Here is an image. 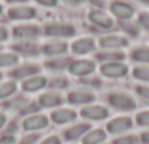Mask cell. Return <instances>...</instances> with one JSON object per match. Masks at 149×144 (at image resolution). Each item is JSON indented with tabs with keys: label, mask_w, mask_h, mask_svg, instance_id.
Returning <instances> with one entry per match:
<instances>
[{
	"label": "cell",
	"mask_w": 149,
	"mask_h": 144,
	"mask_svg": "<svg viewBox=\"0 0 149 144\" xmlns=\"http://www.w3.org/2000/svg\"><path fill=\"white\" fill-rule=\"evenodd\" d=\"M107 100L111 107H114L116 110H120V112H132L136 109V100L127 93L113 91L107 96Z\"/></svg>",
	"instance_id": "6da1fadb"
},
{
	"label": "cell",
	"mask_w": 149,
	"mask_h": 144,
	"mask_svg": "<svg viewBox=\"0 0 149 144\" xmlns=\"http://www.w3.org/2000/svg\"><path fill=\"white\" fill-rule=\"evenodd\" d=\"M42 32L51 38H57V40H61V38H70L76 34V28H74L72 24H67V22H51V24H47L44 28H42Z\"/></svg>",
	"instance_id": "7a4b0ae2"
},
{
	"label": "cell",
	"mask_w": 149,
	"mask_h": 144,
	"mask_svg": "<svg viewBox=\"0 0 149 144\" xmlns=\"http://www.w3.org/2000/svg\"><path fill=\"white\" fill-rule=\"evenodd\" d=\"M12 34L21 41H35L42 34V28L35 24H21L12 28Z\"/></svg>",
	"instance_id": "3957f363"
},
{
	"label": "cell",
	"mask_w": 149,
	"mask_h": 144,
	"mask_svg": "<svg viewBox=\"0 0 149 144\" xmlns=\"http://www.w3.org/2000/svg\"><path fill=\"white\" fill-rule=\"evenodd\" d=\"M127 72H129V68L124 62H105V63H101L100 66V74L107 78L118 80V78L126 77Z\"/></svg>",
	"instance_id": "277c9868"
},
{
	"label": "cell",
	"mask_w": 149,
	"mask_h": 144,
	"mask_svg": "<svg viewBox=\"0 0 149 144\" xmlns=\"http://www.w3.org/2000/svg\"><path fill=\"white\" fill-rule=\"evenodd\" d=\"M97 65L91 59H74L70 62L67 71L74 77H88L94 74Z\"/></svg>",
	"instance_id": "5b68a950"
},
{
	"label": "cell",
	"mask_w": 149,
	"mask_h": 144,
	"mask_svg": "<svg viewBox=\"0 0 149 144\" xmlns=\"http://www.w3.org/2000/svg\"><path fill=\"white\" fill-rule=\"evenodd\" d=\"M98 44L102 50H121L129 46V38L118 34H107L100 38Z\"/></svg>",
	"instance_id": "8992f818"
},
{
	"label": "cell",
	"mask_w": 149,
	"mask_h": 144,
	"mask_svg": "<svg viewBox=\"0 0 149 144\" xmlns=\"http://www.w3.org/2000/svg\"><path fill=\"white\" fill-rule=\"evenodd\" d=\"M69 49L70 47H69V44L66 41L54 38V40H50V41H47V43H44L41 46V53L45 54V56H48L51 59V57L66 56L67 52H69Z\"/></svg>",
	"instance_id": "52a82bcc"
},
{
	"label": "cell",
	"mask_w": 149,
	"mask_h": 144,
	"mask_svg": "<svg viewBox=\"0 0 149 144\" xmlns=\"http://www.w3.org/2000/svg\"><path fill=\"white\" fill-rule=\"evenodd\" d=\"M8 16L12 21H29L37 16V9L26 5H15L8 11Z\"/></svg>",
	"instance_id": "ba28073f"
},
{
	"label": "cell",
	"mask_w": 149,
	"mask_h": 144,
	"mask_svg": "<svg viewBox=\"0 0 149 144\" xmlns=\"http://www.w3.org/2000/svg\"><path fill=\"white\" fill-rule=\"evenodd\" d=\"M110 115L108 107L101 106V104H88L84 106L81 110V116L86 121H102L107 119Z\"/></svg>",
	"instance_id": "9c48e42d"
},
{
	"label": "cell",
	"mask_w": 149,
	"mask_h": 144,
	"mask_svg": "<svg viewBox=\"0 0 149 144\" xmlns=\"http://www.w3.org/2000/svg\"><path fill=\"white\" fill-rule=\"evenodd\" d=\"M48 121L50 119L45 115L34 113V115L26 116L22 121V129L24 131H28V132H35V131H40V129L47 128L48 126Z\"/></svg>",
	"instance_id": "30bf717a"
},
{
	"label": "cell",
	"mask_w": 149,
	"mask_h": 144,
	"mask_svg": "<svg viewBox=\"0 0 149 144\" xmlns=\"http://www.w3.org/2000/svg\"><path fill=\"white\" fill-rule=\"evenodd\" d=\"M110 11L111 13L121 22V21H132L133 15H134V8L130 3L121 2V0H116L110 5Z\"/></svg>",
	"instance_id": "8fae6325"
},
{
	"label": "cell",
	"mask_w": 149,
	"mask_h": 144,
	"mask_svg": "<svg viewBox=\"0 0 149 144\" xmlns=\"http://www.w3.org/2000/svg\"><path fill=\"white\" fill-rule=\"evenodd\" d=\"M97 49V43L92 37H81L78 40H74L70 46V50L73 54H78V56H85L89 54L92 52H95Z\"/></svg>",
	"instance_id": "7c38bea8"
},
{
	"label": "cell",
	"mask_w": 149,
	"mask_h": 144,
	"mask_svg": "<svg viewBox=\"0 0 149 144\" xmlns=\"http://www.w3.org/2000/svg\"><path fill=\"white\" fill-rule=\"evenodd\" d=\"M133 128V119L130 116H117L107 124V131L113 135L124 134Z\"/></svg>",
	"instance_id": "4fadbf2b"
},
{
	"label": "cell",
	"mask_w": 149,
	"mask_h": 144,
	"mask_svg": "<svg viewBox=\"0 0 149 144\" xmlns=\"http://www.w3.org/2000/svg\"><path fill=\"white\" fill-rule=\"evenodd\" d=\"M94 100H95V94L91 90H85V88L73 90L67 94V102L76 106H88L92 104Z\"/></svg>",
	"instance_id": "5bb4252c"
},
{
	"label": "cell",
	"mask_w": 149,
	"mask_h": 144,
	"mask_svg": "<svg viewBox=\"0 0 149 144\" xmlns=\"http://www.w3.org/2000/svg\"><path fill=\"white\" fill-rule=\"evenodd\" d=\"M88 19H89V22L92 25H95V27H98L101 30H110L114 25L113 18L108 13H105L104 11H101V9H92V11H89L88 12Z\"/></svg>",
	"instance_id": "9a60e30c"
},
{
	"label": "cell",
	"mask_w": 149,
	"mask_h": 144,
	"mask_svg": "<svg viewBox=\"0 0 149 144\" xmlns=\"http://www.w3.org/2000/svg\"><path fill=\"white\" fill-rule=\"evenodd\" d=\"M41 71V66L37 63H25V65H18L12 72L10 75L13 77V80H26L31 78L34 75H38Z\"/></svg>",
	"instance_id": "2e32d148"
},
{
	"label": "cell",
	"mask_w": 149,
	"mask_h": 144,
	"mask_svg": "<svg viewBox=\"0 0 149 144\" xmlns=\"http://www.w3.org/2000/svg\"><path fill=\"white\" fill-rule=\"evenodd\" d=\"M78 118V113L74 112L73 109H69V107H58V109H54L50 115V119L57 124V125H63V124H70L73 122L74 119Z\"/></svg>",
	"instance_id": "e0dca14e"
},
{
	"label": "cell",
	"mask_w": 149,
	"mask_h": 144,
	"mask_svg": "<svg viewBox=\"0 0 149 144\" xmlns=\"http://www.w3.org/2000/svg\"><path fill=\"white\" fill-rule=\"evenodd\" d=\"M64 102L63 96L56 91V90H48V91H44L42 94H40L38 97V104L40 107H58L61 103Z\"/></svg>",
	"instance_id": "ac0fdd59"
},
{
	"label": "cell",
	"mask_w": 149,
	"mask_h": 144,
	"mask_svg": "<svg viewBox=\"0 0 149 144\" xmlns=\"http://www.w3.org/2000/svg\"><path fill=\"white\" fill-rule=\"evenodd\" d=\"M47 84H48L47 78H45L44 75H40V74H38V75H34V77H31V78L24 80V81H22V90H24L25 93H37V91L45 88Z\"/></svg>",
	"instance_id": "d6986e66"
},
{
	"label": "cell",
	"mask_w": 149,
	"mask_h": 144,
	"mask_svg": "<svg viewBox=\"0 0 149 144\" xmlns=\"http://www.w3.org/2000/svg\"><path fill=\"white\" fill-rule=\"evenodd\" d=\"M89 129H91V125H89L88 122H81V124H74L73 126L64 129L63 135H64V138H66L67 141H76V140H79V138L82 140L84 135H85Z\"/></svg>",
	"instance_id": "ffe728a7"
},
{
	"label": "cell",
	"mask_w": 149,
	"mask_h": 144,
	"mask_svg": "<svg viewBox=\"0 0 149 144\" xmlns=\"http://www.w3.org/2000/svg\"><path fill=\"white\" fill-rule=\"evenodd\" d=\"M13 52L18 54H25V56H34L41 53V46L37 41H19L12 46Z\"/></svg>",
	"instance_id": "44dd1931"
},
{
	"label": "cell",
	"mask_w": 149,
	"mask_h": 144,
	"mask_svg": "<svg viewBox=\"0 0 149 144\" xmlns=\"http://www.w3.org/2000/svg\"><path fill=\"white\" fill-rule=\"evenodd\" d=\"M107 138V132L102 128H94L89 129L84 138H82V144H104Z\"/></svg>",
	"instance_id": "7402d4cb"
},
{
	"label": "cell",
	"mask_w": 149,
	"mask_h": 144,
	"mask_svg": "<svg viewBox=\"0 0 149 144\" xmlns=\"http://www.w3.org/2000/svg\"><path fill=\"white\" fill-rule=\"evenodd\" d=\"M73 59H70V57H67V56H58V57H51V59H48L47 62H45V68L47 69H50V71H63V69H67L69 68V65H70V62H72Z\"/></svg>",
	"instance_id": "603a6c76"
},
{
	"label": "cell",
	"mask_w": 149,
	"mask_h": 144,
	"mask_svg": "<svg viewBox=\"0 0 149 144\" xmlns=\"http://www.w3.org/2000/svg\"><path fill=\"white\" fill-rule=\"evenodd\" d=\"M124 57H126V53H123L121 50H102L101 53L97 54V60H100L101 63H105V62H123Z\"/></svg>",
	"instance_id": "cb8c5ba5"
},
{
	"label": "cell",
	"mask_w": 149,
	"mask_h": 144,
	"mask_svg": "<svg viewBox=\"0 0 149 144\" xmlns=\"http://www.w3.org/2000/svg\"><path fill=\"white\" fill-rule=\"evenodd\" d=\"M19 54L15 52H0V68H16Z\"/></svg>",
	"instance_id": "d4e9b609"
},
{
	"label": "cell",
	"mask_w": 149,
	"mask_h": 144,
	"mask_svg": "<svg viewBox=\"0 0 149 144\" xmlns=\"http://www.w3.org/2000/svg\"><path fill=\"white\" fill-rule=\"evenodd\" d=\"M18 91V84L15 80H8L0 84V100H5L12 97Z\"/></svg>",
	"instance_id": "484cf974"
},
{
	"label": "cell",
	"mask_w": 149,
	"mask_h": 144,
	"mask_svg": "<svg viewBox=\"0 0 149 144\" xmlns=\"http://www.w3.org/2000/svg\"><path fill=\"white\" fill-rule=\"evenodd\" d=\"M130 57H132L133 62L149 65V47L142 46V47H136V49H133L132 53H130Z\"/></svg>",
	"instance_id": "4316f807"
},
{
	"label": "cell",
	"mask_w": 149,
	"mask_h": 144,
	"mask_svg": "<svg viewBox=\"0 0 149 144\" xmlns=\"http://www.w3.org/2000/svg\"><path fill=\"white\" fill-rule=\"evenodd\" d=\"M133 77L137 80V81H142V83H149V65H137L133 68L132 71Z\"/></svg>",
	"instance_id": "83f0119b"
},
{
	"label": "cell",
	"mask_w": 149,
	"mask_h": 144,
	"mask_svg": "<svg viewBox=\"0 0 149 144\" xmlns=\"http://www.w3.org/2000/svg\"><path fill=\"white\" fill-rule=\"evenodd\" d=\"M120 27L123 28V31L126 34H129L130 37H137L139 35V27L132 22V21H121L120 22Z\"/></svg>",
	"instance_id": "f1b7e54d"
},
{
	"label": "cell",
	"mask_w": 149,
	"mask_h": 144,
	"mask_svg": "<svg viewBox=\"0 0 149 144\" xmlns=\"http://www.w3.org/2000/svg\"><path fill=\"white\" fill-rule=\"evenodd\" d=\"M113 144H139V137L136 135H121L113 141Z\"/></svg>",
	"instance_id": "f546056e"
},
{
	"label": "cell",
	"mask_w": 149,
	"mask_h": 144,
	"mask_svg": "<svg viewBox=\"0 0 149 144\" xmlns=\"http://www.w3.org/2000/svg\"><path fill=\"white\" fill-rule=\"evenodd\" d=\"M136 124H137L139 126L149 128V110L139 112V113L136 115Z\"/></svg>",
	"instance_id": "4dcf8cb0"
},
{
	"label": "cell",
	"mask_w": 149,
	"mask_h": 144,
	"mask_svg": "<svg viewBox=\"0 0 149 144\" xmlns=\"http://www.w3.org/2000/svg\"><path fill=\"white\" fill-rule=\"evenodd\" d=\"M41 107H40V104H38V102L37 103H32V102H28V104L21 110V113L22 115H26V116H29V115H34L35 112H38Z\"/></svg>",
	"instance_id": "1f68e13d"
},
{
	"label": "cell",
	"mask_w": 149,
	"mask_h": 144,
	"mask_svg": "<svg viewBox=\"0 0 149 144\" xmlns=\"http://www.w3.org/2000/svg\"><path fill=\"white\" fill-rule=\"evenodd\" d=\"M40 138H41V135H40L38 132H31V134L25 135V137L19 141V144H37V143L40 141Z\"/></svg>",
	"instance_id": "d6a6232c"
},
{
	"label": "cell",
	"mask_w": 149,
	"mask_h": 144,
	"mask_svg": "<svg viewBox=\"0 0 149 144\" xmlns=\"http://www.w3.org/2000/svg\"><path fill=\"white\" fill-rule=\"evenodd\" d=\"M134 91H136V94H137L143 102L149 103V87H146V85H136Z\"/></svg>",
	"instance_id": "836d02e7"
},
{
	"label": "cell",
	"mask_w": 149,
	"mask_h": 144,
	"mask_svg": "<svg viewBox=\"0 0 149 144\" xmlns=\"http://www.w3.org/2000/svg\"><path fill=\"white\" fill-rule=\"evenodd\" d=\"M66 85H67V81L64 80V78H56V80H53L51 83H50V88L51 90H61V88H66Z\"/></svg>",
	"instance_id": "e575fe53"
},
{
	"label": "cell",
	"mask_w": 149,
	"mask_h": 144,
	"mask_svg": "<svg viewBox=\"0 0 149 144\" xmlns=\"http://www.w3.org/2000/svg\"><path fill=\"white\" fill-rule=\"evenodd\" d=\"M137 22H139V25H140L143 30L149 31V13H148V12H142V13L139 15V18H137Z\"/></svg>",
	"instance_id": "d590c367"
},
{
	"label": "cell",
	"mask_w": 149,
	"mask_h": 144,
	"mask_svg": "<svg viewBox=\"0 0 149 144\" xmlns=\"http://www.w3.org/2000/svg\"><path fill=\"white\" fill-rule=\"evenodd\" d=\"M0 144H18V140L13 134H5L0 137Z\"/></svg>",
	"instance_id": "8d00e7d4"
},
{
	"label": "cell",
	"mask_w": 149,
	"mask_h": 144,
	"mask_svg": "<svg viewBox=\"0 0 149 144\" xmlns=\"http://www.w3.org/2000/svg\"><path fill=\"white\" fill-rule=\"evenodd\" d=\"M40 144H61V140H60V137H57V135H50V137L44 138Z\"/></svg>",
	"instance_id": "74e56055"
},
{
	"label": "cell",
	"mask_w": 149,
	"mask_h": 144,
	"mask_svg": "<svg viewBox=\"0 0 149 144\" xmlns=\"http://www.w3.org/2000/svg\"><path fill=\"white\" fill-rule=\"evenodd\" d=\"M34 2H37L38 5L45 6V8H54V6H57L58 0H34Z\"/></svg>",
	"instance_id": "f35d334b"
},
{
	"label": "cell",
	"mask_w": 149,
	"mask_h": 144,
	"mask_svg": "<svg viewBox=\"0 0 149 144\" xmlns=\"http://www.w3.org/2000/svg\"><path fill=\"white\" fill-rule=\"evenodd\" d=\"M8 37H9V31H8V28L3 27V25H0V43H2V41H6Z\"/></svg>",
	"instance_id": "ab89813d"
},
{
	"label": "cell",
	"mask_w": 149,
	"mask_h": 144,
	"mask_svg": "<svg viewBox=\"0 0 149 144\" xmlns=\"http://www.w3.org/2000/svg\"><path fill=\"white\" fill-rule=\"evenodd\" d=\"M139 141H140L142 144H149V131L142 132L140 137H139Z\"/></svg>",
	"instance_id": "60d3db41"
},
{
	"label": "cell",
	"mask_w": 149,
	"mask_h": 144,
	"mask_svg": "<svg viewBox=\"0 0 149 144\" xmlns=\"http://www.w3.org/2000/svg\"><path fill=\"white\" fill-rule=\"evenodd\" d=\"M6 122H8V116L5 113H0V132H2V129L5 128Z\"/></svg>",
	"instance_id": "b9f144b4"
},
{
	"label": "cell",
	"mask_w": 149,
	"mask_h": 144,
	"mask_svg": "<svg viewBox=\"0 0 149 144\" xmlns=\"http://www.w3.org/2000/svg\"><path fill=\"white\" fill-rule=\"evenodd\" d=\"M64 2L67 3V5H70V6H76V5H79V3H82L84 0H64Z\"/></svg>",
	"instance_id": "7bdbcfd3"
},
{
	"label": "cell",
	"mask_w": 149,
	"mask_h": 144,
	"mask_svg": "<svg viewBox=\"0 0 149 144\" xmlns=\"http://www.w3.org/2000/svg\"><path fill=\"white\" fill-rule=\"evenodd\" d=\"M94 6H104L105 5V0H91Z\"/></svg>",
	"instance_id": "ee69618b"
},
{
	"label": "cell",
	"mask_w": 149,
	"mask_h": 144,
	"mask_svg": "<svg viewBox=\"0 0 149 144\" xmlns=\"http://www.w3.org/2000/svg\"><path fill=\"white\" fill-rule=\"evenodd\" d=\"M8 2H9V3H16V5H18V3H22V2H26V0H8Z\"/></svg>",
	"instance_id": "f6af8a7d"
},
{
	"label": "cell",
	"mask_w": 149,
	"mask_h": 144,
	"mask_svg": "<svg viewBox=\"0 0 149 144\" xmlns=\"http://www.w3.org/2000/svg\"><path fill=\"white\" fill-rule=\"evenodd\" d=\"M137 2H140V3H143V5H148V6H149V0H137Z\"/></svg>",
	"instance_id": "bcb514c9"
},
{
	"label": "cell",
	"mask_w": 149,
	"mask_h": 144,
	"mask_svg": "<svg viewBox=\"0 0 149 144\" xmlns=\"http://www.w3.org/2000/svg\"><path fill=\"white\" fill-rule=\"evenodd\" d=\"M2 13H3V6L0 5V15H2Z\"/></svg>",
	"instance_id": "7dc6e473"
},
{
	"label": "cell",
	"mask_w": 149,
	"mask_h": 144,
	"mask_svg": "<svg viewBox=\"0 0 149 144\" xmlns=\"http://www.w3.org/2000/svg\"><path fill=\"white\" fill-rule=\"evenodd\" d=\"M0 78H2V74H0Z\"/></svg>",
	"instance_id": "c3c4849f"
}]
</instances>
